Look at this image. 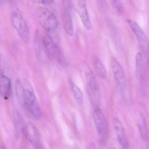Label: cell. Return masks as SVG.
I'll return each instance as SVG.
<instances>
[{"label":"cell","instance_id":"6","mask_svg":"<svg viewBox=\"0 0 149 149\" xmlns=\"http://www.w3.org/2000/svg\"><path fill=\"white\" fill-rule=\"evenodd\" d=\"M93 118L97 133L100 138L103 139L108 133V126L104 114L100 109H95Z\"/></svg>","mask_w":149,"mask_h":149},{"label":"cell","instance_id":"5","mask_svg":"<svg viewBox=\"0 0 149 149\" xmlns=\"http://www.w3.org/2000/svg\"><path fill=\"white\" fill-rule=\"evenodd\" d=\"M42 40L45 52L49 58L55 60L59 63H64L63 55L52 38L49 35L45 34L42 37Z\"/></svg>","mask_w":149,"mask_h":149},{"label":"cell","instance_id":"10","mask_svg":"<svg viewBox=\"0 0 149 149\" xmlns=\"http://www.w3.org/2000/svg\"><path fill=\"white\" fill-rule=\"evenodd\" d=\"M75 8L77 14L85 28L88 30H91L92 27V24L85 1H77Z\"/></svg>","mask_w":149,"mask_h":149},{"label":"cell","instance_id":"20","mask_svg":"<svg viewBox=\"0 0 149 149\" xmlns=\"http://www.w3.org/2000/svg\"><path fill=\"white\" fill-rule=\"evenodd\" d=\"M42 3L46 6V8L49 9L50 8L53 10H55V3L54 1H42Z\"/></svg>","mask_w":149,"mask_h":149},{"label":"cell","instance_id":"14","mask_svg":"<svg viewBox=\"0 0 149 149\" xmlns=\"http://www.w3.org/2000/svg\"><path fill=\"white\" fill-rule=\"evenodd\" d=\"M94 66L97 75L102 79H106L107 77L106 69L101 60L97 56L94 59Z\"/></svg>","mask_w":149,"mask_h":149},{"label":"cell","instance_id":"18","mask_svg":"<svg viewBox=\"0 0 149 149\" xmlns=\"http://www.w3.org/2000/svg\"><path fill=\"white\" fill-rule=\"evenodd\" d=\"M8 70V67L7 62L4 57L0 55V74L6 75L5 74Z\"/></svg>","mask_w":149,"mask_h":149},{"label":"cell","instance_id":"1","mask_svg":"<svg viewBox=\"0 0 149 149\" xmlns=\"http://www.w3.org/2000/svg\"><path fill=\"white\" fill-rule=\"evenodd\" d=\"M86 88L90 101L93 108L99 109L101 104L100 89L92 70L87 64L84 66Z\"/></svg>","mask_w":149,"mask_h":149},{"label":"cell","instance_id":"12","mask_svg":"<svg viewBox=\"0 0 149 149\" xmlns=\"http://www.w3.org/2000/svg\"><path fill=\"white\" fill-rule=\"evenodd\" d=\"M26 131L29 141L36 149H42V144L40 133L35 125L29 123L26 126Z\"/></svg>","mask_w":149,"mask_h":149},{"label":"cell","instance_id":"7","mask_svg":"<svg viewBox=\"0 0 149 149\" xmlns=\"http://www.w3.org/2000/svg\"><path fill=\"white\" fill-rule=\"evenodd\" d=\"M63 21L64 30L68 36H73L74 29L71 14V3L69 1H63Z\"/></svg>","mask_w":149,"mask_h":149},{"label":"cell","instance_id":"2","mask_svg":"<svg viewBox=\"0 0 149 149\" xmlns=\"http://www.w3.org/2000/svg\"><path fill=\"white\" fill-rule=\"evenodd\" d=\"M12 24L20 38L25 43H28L29 32L27 24L18 7L14 6L11 11Z\"/></svg>","mask_w":149,"mask_h":149},{"label":"cell","instance_id":"11","mask_svg":"<svg viewBox=\"0 0 149 149\" xmlns=\"http://www.w3.org/2000/svg\"><path fill=\"white\" fill-rule=\"evenodd\" d=\"M113 125L120 146L123 149H128L129 143L122 122L117 118H115L113 121Z\"/></svg>","mask_w":149,"mask_h":149},{"label":"cell","instance_id":"15","mask_svg":"<svg viewBox=\"0 0 149 149\" xmlns=\"http://www.w3.org/2000/svg\"><path fill=\"white\" fill-rule=\"evenodd\" d=\"M71 88L75 99L79 105H82L84 103L83 94L80 88L74 84H71Z\"/></svg>","mask_w":149,"mask_h":149},{"label":"cell","instance_id":"19","mask_svg":"<svg viewBox=\"0 0 149 149\" xmlns=\"http://www.w3.org/2000/svg\"><path fill=\"white\" fill-rule=\"evenodd\" d=\"M112 4L113 7H115L118 13H122L123 10V6L121 1H112Z\"/></svg>","mask_w":149,"mask_h":149},{"label":"cell","instance_id":"21","mask_svg":"<svg viewBox=\"0 0 149 149\" xmlns=\"http://www.w3.org/2000/svg\"><path fill=\"white\" fill-rule=\"evenodd\" d=\"M6 1H0V5H4L6 4Z\"/></svg>","mask_w":149,"mask_h":149},{"label":"cell","instance_id":"3","mask_svg":"<svg viewBox=\"0 0 149 149\" xmlns=\"http://www.w3.org/2000/svg\"><path fill=\"white\" fill-rule=\"evenodd\" d=\"M22 101L28 110L36 119H39L42 116L40 105L36 100L32 87L27 85L24 87Z\"/></svg>","mask_w":149,"mask_h":149},{"label":"cell","instance_id":"17","mask_svg":"<svg viewBox=\"0 0 149 149\" xmlns=\"http://www.w3.org/2000/svg\"><path fill=\"white\" fill-rule=\"evenodd\" d=\"M15 88L16 94L18 98L20 100H22L23 98L24 87L22 84L21 82L19 80H17L15 82Z\"/></svg>","mask_w":149,"mask_h":149},{"label":"cell","instance_id":"8","mask_svg":"<svg viewBox=\"0 0 149 149\" xmlns=\"http://www.w3.org/2000/svg\"><path fill=\"white\" fill-rule=\"evenodd\" d=\"M126 22L136 37L142 52L145 53L147 47V40L146 35L141 27L135 21L128 19L126 20Z\"/></svg>","mask_w":149,"mask_h":149},{"label":"cell","instance_id":"13","mask_svg":"<svg viewBox=\"0 0 149 149\" xmlns=\"http://www.w3.org/2000/svg\"><path fill=\"white\" fill-rule=\"evenodd\" d=\"M12 93V83L7 76L0 74V95L8 99Z\"/></svg>","mask_w":149,"mask_h":149},{"label":"cell","instance_id":"4","mask_svg":"<svg viewBox=\"0 0 149 149\" xmlns=\"http://www.w3.org/2000/svg\"><path fill=\"white\" fill-rule=\"evenodd\" d=\"M36 15L40 24L46 31L53 32L57 28L58 21L55 15L47 8L40 7L37 9Z\"/></svg>","mask_w":149,"mask_h":149},{"label":"cell","instance_id":"16","mask_svg":"<svg viewBox=\"0 0 149 149\" xmlns=\"http://www.w3.org/2000/svg\"><path fill=\"white\" fill-rule=\"evenodd\" d=\"M143 59V57L142 53L140 52L138 53L136 56V72L137 79L139 83H140L141 81Z\"/></svg>","mask_w":149,"mask_h":149},{"label":"cell","instance_id":"9","mask_svg":"<svg viewBox=\"0 0 149 149\" xmlns=\"http://www.w3.org/2000/svg\"><path fill=\"white\" fill-rule=\"evenodd\" d=\"M111 66L115 81L120 88H124L126 84V79L123 69L119 62L115 57H111Z\"/></svg>","mask_w":149,"mask_h":149}]
</instances>
